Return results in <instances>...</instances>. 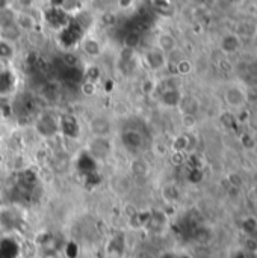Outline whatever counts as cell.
<instances>
[{
	"mask_svg": "<svg viewBox=\"0 0 257 258\" xmlns=\"http://www.w3.org/2000/svg\"><path fill=\"white\" fill-rule=\"evenodd\" d=\"M223 100L224 103L227 104L229 109L232 110H241L247 106L248 103V92L244 86L241 85H236V83H232L229 85L226 89H224V94H223Z\"/></svg>",
	"mask_w": 257,
	"mask_h": 258,
	"instance_id": "1",
	"label": "cell"
},
{
	"mask_svg": "<svg viewBox=\"0 0 257 258\" xmlns=\"http://www.w3.org/2000/svg\"><path fill=\"white\" fill-rule=\"evenodd\" d=\"M88 128L95 139H109L114 135V124L108 115H95L88 122Z\"/></svg>",
	"mask_w": 257,
	"mask_h": 258,
	"instance_id": "2",
	"label": "cell"
},
{
	"mask_svg": "<svg viewBox=\"0 0 257 258\" xmlns=\"http://www.w3.org/2000/svg\"><path fill=\"white\" fill-rule=\"evenodd\" d=\"M14 24L20 29L23 35H30L38 30V20L29 9H17L14 11Z\"/></svg>",
	"mask_w": 257,
	"mask_h": 258,
	"instance_id": "3",
	"label": "cell"
},
{
	"mask_svg": "<svg viewBox=\"0 0 257 258\" xmlns=\"http://www.w3.org/2000/svg\"><path fill=\"white\" fill-rule=\"evenodd\" d=\"M144 62L147 63V67H148L151 71H161V70H164V68L167 67V63H168V56L153 45L151 48H148V50L144 53Z\"/></svg>",
	"mask_w": 257,
	"mask_h": 258,
	"instance_id": "4",
	"label": "cell"
},
{
	"mask_svg": "<svg viewBox=\"0 0 257 258\" xmlns=\"http://www.w3.org/2000/svg\"><path fill=\"white\" fill-rule=\"evenodd\" d=\"M155 47L159 48L162 53H165L167 56H170L171 53L177 51L179 50V41L177 38L171 33V32H159L156 35V39H155Z\"/></svg>",
	"mask_w": 257,
	"mask_h": 258,
	"instance_id": "5",
	"label": "cell"
},
{
	"mask_svg": "<svg viewBox=\"0 0 257 258\" xmlns=\"http://www.w3.org/2000/svg\"><path fill=\"white\" fill-rule=\"evenodd\" d=\"M80 50L82 53L89 57V59H97L101 56L103 53V44L98 38L95 36H91V35H86L83 36V39L80 41Z\"/></svg>",
	"mask_w": 257,
	"mask_h": 258,
	"instance_id": "6",
	"label": "cell"
},
{
	"mask_svg": "<svg viewBox=\"0 0 257 258\" xmlns=\"http://www.w3.org/2000/svg\"><path fill=\"white\" fill-rule=\"evenodd\" d=\"M220 47L226 54L236 53L241 48V36H239V33L229 32L226 35H223L221 39H220Z\"/></svg>",
	"mask_w": 257,
	"mask_h": 258,
	"instance_id": "7",
	"label": "cell"
},
{
	"mask_svg": "<svg viewBox=\"0 0 257 258\" xmlns=\"http://www.w3.org/2000/svg\"><path fill=\"white\" fill-rule=\"evenodd\" d=\"M21 38H23V33L14 24V21L0 24V41H6V42H11V44H17Z\"/></svg>",
	"mask_w": 257,
	"mask_h": 258,
	"instance_id": "8",
	"label": "cell"
},
{
	"mask_svg": "<svg viewBox=\"0 0 257 258\" xmlns=\"http://www.w3.org/2000/svg\"><path fill=\"white\" fill-rule=\"evenodd\" d=\"M15 56V44L0 41V57L5 60H9Z\"/></svg>",
	"mask_w": 257,
	"mask_h": 258,
	"instance_id": "9",
	"label": "cell"
},
{
	"mask_svg": "<svg viewBox=\"0 0 257 258\" xmlns=\"http://www.w3.org/2000/svg\"><path fill=\"white\" fill-rule=\"evenodd\" d=\"M192 62L189 60V59H185V57H182V59H179L177 62H176V71H177V74H180V76H186V74H189L191 71H192Z\"/></svg>",
	"mask_w": 257,
	"mask_h": 258,
	"instance_id": "10",
	"label": "cell"
},
{
	"mask_svg": "<svg viewBox=\"0 0 257 258\" xmlns=\"http://www.w3.org/2000/svg\"><path fill=\"white\" fill-rule=\"evenodd\" d=\"M82 92L83 95L86 97H92L97 94V83L94 80H86L83 85H82Z\"/></svg>",
	"mask_w": 257,
	"mask_h": 258,
	"instance_id": "11",
	"label": "cell"
},
{
	"mask_svg": "<svg viewBox=\"0 0 257 258\" xmlns=\"http://www.w3.org/2000/svg\"><path fill=\"white\" fill-rule=\"evenodd\" d=\"M195 124H197L195 115H192V113H183L182 115V125L185 128H192Z\"/></svg>",
	"mask_w": 257,
	"mask_h": 258,
	"instance_id": "12",
	"label": "cell"
},
{
	"mask_svg": "<svg viewBox=\"0 0 257 258\" xmlns=\"http://www.w3.org/2000/svg\"><path fill=\"white\" fill-rule=\"evenodd\" d=\"M136 5V0H117V8L120 11H130Z\"/></svg>",
	"mask_w": 257,
	"mask_h": 258,
	"instance_id": "13",
	"label": "cell"
},
{
	"mask_svg": "<svg viewBox=\"0 0 257 258\" xmlns=\"http://www.w3.org/2000/svg\"><path fill=\"white\" fill-rule=\"evenodd\" d=\"M20 6V9H32L36 5V0H15Z\"/></svg>",
	"mask_w": 257,
	"mask_h": 258,
	"instance_id": "14",
	"label": "cell"
},
{
	"mask_svg": "<svg viewBox=\"0 0 257 258\" xmlns=\"http://www.w3.org/2000/svg\"><path fill=\"white\" fill-rule=\"evenodd\" d=\"M9 8V0H0V12Z\"/></svg>",
	"mask_w": 257,
	"mask_h": 258,
	"instance_id": "15",
	"label": "cell"
},
{
	"mask_svg": "<svg viewBox=\"0 0 257 258\" xmlns=\"http://www.w3.org/2000/svg\"><path fill=\"white\" fill-rule=\"evenodd\" d=\"M227 3H230V5H233V6H241L245 0H226Z\"/></svg>",
	"mask_w": 257,
	"mask_h": 258,
	"instance_id": "16",
	"label": "cell"
}]
</instances>
